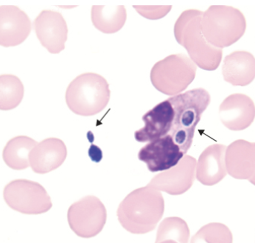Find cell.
<instances>
[{"mask_svg":"<svg viewBox=\"0 0 255 243\" xmlns=\"http://www.w3.org/2000/svg\"><path fill=\"white\" fill-rule=\"evenodd\" d=\"M189 235L186 222L178 217H170L159 225L156 243H186Z\"/></svg>","mask_w":255,"mask_h":243,"instance_id":"obj_16","label":"cell"},{"mask_svg":"<svg viewBox=\"0 0 255 243\" xmlns=\"http://www.w3.org/2000/svg\"><path fill=\"white\" fill-rule=\"evenodd\" d=\"M24 96V86L21 80L12 74L0 76V109L10 111L17 107Z\"/></svg>","mask_w":255,"mask_h":243,"instance_id":"obj_15","label":"cell"},{"mask_svg":"<svg viewBox=\"0 0 255 243\" xmlns=\"http://www.w3.org/2000/svg\"><path fill=\"white\" fill-rule=\"evenodd\" d=\"M168 100L174 112L169 134L185 154L192 145L195 128L202 115L210 104V94L204 89L199 88L174 96Z\"/></svg>","mask_w":255,"mask_h":243,"instance_id":"obj_2","label":"cell"},{"mask_svg":"<svg viewBox=\"0 0 255 243\" xmlns=\"http://www.w3.org/2000/svg\"><path fill=\"white\" fill-rule=\"evenodd\" d=\"M163 214L162 194L159 190L148 185L132 191L118 210L121 226L134 235H143L154 230Z\"/></svg>","mask_w":255,"mask_h":243,"instance_id":"obj_1","label":"cell"},{"mask_svg":"<svg viewBox=\"0 0 255 243\" xmlns=\"http://www.w3.org/2000/svg\"><path fill=\"white\" fill-rule=\"evenodd\" d=\"M124 5H94L92 19L95 28L105 33H114L121 29L127 20Z\"/></svg>","mask_w":255,"mask_h":243,"instance_id":"obj_14","label":"cell"},{"mask_svg":"<svg viewBox=\"0 0 255 243\" xmlns=\"http://www.w3.org/2000/svg\"><path fill=\"white\" fill-rule=\"evenodd\" d=\"M88 154H89L91 160L95 162V163H99L103 159V151L100 149V147L97 146L95 144H92L90 145Z\"/></svg>","mask_w":255,"mask_h":243,"instance_id":"obj_17","label":"cell"},{"mask_svg":"<svg viewBox=\"0 0 255 243\" xmlns=\"http://www.w3.org/2000/svg\"><path fill=\"white\" fill-rule=\"evenodd\" d=\"M178 55H171L159 61L151 71V80L154 87L166 95H173L183 91L178 82L179 70L177 65Z\"/></svg>","mask_w":255,"mask_h":243,"instance_id":"obj_12","label":"cell"},{"mask_svg":"<svg viewBox=\"0 0 255 243\" xmlns=\"http://www.w3.org/2000/svg\"><path fill=\"white\" fill-rule=\"evenodd\" d=\"M67 154L66 145L63 140L48 138L37 143L30 152V166L36 174H47L61 166Z\"/></svg>","mask_w":255,"mask_h":243,"instance_id":"obj_10","label":"cell"},{"mask_svg":"<svg viewBox=\"0 0 255 243\" xmlns=\"http://www.w3.org/2000/svg\"><path fill=\"white\" fill-rule=\"evenodd\" d=\"M3 197L7 206L24 214H41L52 208L51 197L40 184L16 180L4 187Z\"/></svg>","mask_w":255,"mask_h":243,"instance_id":"obj_4","label":"cell"},{"mask_svg":"<svg viewBox=\"0 0 255 243\" xmlns=\"http://www.w3.org/2000/svg\"><path fill=\"white\" fill-rule=\"evenodd\" d=\"M33 28L41 45L48 52L57 54L65 49L68 29L66 22L60 12L42 10L35 19Z\"/></svg>","mask_w":255,"mask_h":243,"instance_id":"obj_7","label":"cell"},{"mask_svg":"<svg viewBox=\"0 0 255 243\" xmlns=\"http://www.w3.org/2000/svg\"><path fill=\"white\" fill-rule=\"evenodd\" d=\"M174 112L168 100L157 104L142 117L144 127L134 133L137 142L155 140L169 133L174 121Z\"/></svg>","mask_w":255,"mask_h":243,"instance_id":"obj_9","label":"cell"},{"mask_svg":"<svg viewBox=\"0 0 255 243\" xmlns=\"http://www.w3.org/2000/svg\"><path fill=\"white\" fill-rule=\"evenodd\" d=\"M184 153L170 134L151 141L139 150L138 159L146 164L151 172L167 171L175 167Z\"/></svg>","mask_w":255,"mask_h":243,"instance_id":"obj_6","label":"cell"},{"mask_svg":"<svg viewBox=\"0 0 255 243\" xmlns=\"http://www.w3.org/2000/svg\"><path fill=\"white\" fill-rule=\"evenodd\" d=\"M111 91L104 77L86 73L76 77L67 88L65 101L70 110L83 117L94 116L109 104Z\"/></svg>","mask_w":255,"mask_h":243,"instance_id":"obj_3","label":"cell"},{"mask_svg":"<svg viewBox=\"0 0 255 243\" xmlns=\"http://www.w3.org/2000/svg\"><path fill=\"white\" fill-rule=\"evenodd\" d=\"M226 147L214 145L208 147L199 158L197 168V178L202 184L208 186L221 182L226 176L224 154Z\"/></svg>","mask_w":255,"mask_h":243,"instance_id":"obj_11","label":"cell"},{"mask_svg":"<svg viewBox=\"0 0 255 243\" xmlns=\"http://www.w3.org/2000/svg\"><path fill=\"white\" fill-rule=\"evenodd\" d=\"M31 21L28 15L15 5L0 6V45H20L29 36Z\"/></svg>","mask_w":255,"mask_h":243,"instance_id":"obj_8","label":"cell"},{"mask_svg":"<svg viewBox=\"0 0 255 243\" xmlns=\"http://www.w3.org/2000/svg\"><path fill=\"white\" fill-rule=\"evenodd\" d=\"M38 142L27 136H18L10 139L3 149L4 163L11 169L20 171L30 166L29 153Z\"/></svg>","mask_w":255,"mask_h":243,"instance_id":"obj_13","label":"cell"},{"mask_svg":"<svg viewBox=\"0 0 255 243\" xmlns=\"http://www.w3.org/2000/svg\"><path fill=\"white\" fill-rule=\"evenodd\" d=\"M107 218L106 208L97 197L87 196L70 206L68 222L71 230L78 237L97 236L104 227Z\"/></svg>","mask_w":255,"mask_h":243,"instance_id":"obj_5","label":"cell"}]
</instances>
